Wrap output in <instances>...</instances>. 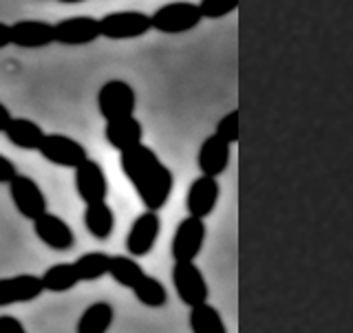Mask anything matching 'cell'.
Instances as JSON below:
<instances>
[{
  "label": "cell",
  "instance_id": "22",
  "mask_svg": "<svg viewBox=\"0 0 353 333\" xmlns=\"http://www.w3.org/2000/svg\"><path fill=\"white\" fill-rule=\"evenodd\" d=\"M42 281L47 292L53 294H62V292H69L80 281V274L75 270V263H58V265H51L47 268V272L42 274Z\"/></svg>",
  "mask_w": 353,
  "mask_h": 333
},
{
  "label": "cell",
  "instance_id": "7",
  "mask_svg": "<svg viewBox=\"0 0 353 333\" xmlns=\"http://www.w3.org/2000/svg\"><path fill=\"white\" fill-rule=\"evenodd\" d=\"M47 161L62 165V168H80V165L88 159L86 148L80 141L69 137V135H60V132H51V135L44 137L42 146L38 150Z\"/></svg>",
  "mask_w": 353,
  "mask_h": 333
},
{
  "label": "cell",
  "instance_id": "28",
  "mask_svg": "<svg viewBox=\"0 0 353 333\" xmlns=\"http://www.w3.org/2000/svg\"><path fill=\"white\" fill-rule=\"evenodd\" d=\"M0 333H27V329L20 323V318L3 314L0 316Z\"/></svg>",
  "mask_w": 353,
  "mask_h": 333
},
{
  "label": "cell",
  "instance_id": "15",
  "mask_svg": "<svg viewBox=\"0 0 353 333\" xmlns=\"http://www.w3.org/2000/svg\"><path fill=\"white\" fill-rule=\"evenodd\" d=\"M230 143L225 139H221L216 132L203 139L201 148H199L196 154V163H199V170L201 174L208 176H219L228 170L230 165Z\"/></svg>",
  "mask_w": 353,
  "mask_h": 333
},
{
  "label": "cell",
  "instance_id": "21",
  "mask_svg": "<svg viewBox=\"0 0 353 333\" xmlns=\"http://www.w3.org/2000/svg\"><path fill=\"white\" fill-rule=\"evenodd\" d=\"M192 333H228V327L221 318L219 309L210 303L190 307V316H188Z\"/></svg>",
  "mask_w": 353,
  "mask_h": 333
},
{
  "label": "cell",
  "instance_id": "10",
  "mask_svg": "<svg viewBox=\"0 0 353 333\" xmlns=\"http://www.w3.org/2000/svg\"><path fill=\"white\" fill-rule=\"evenodd\" d=\"M102 36V25L93 16H73L64 18L55 25V42L64 47H84Z\"/></svg>",
  "mask_w": 353,
  "mask_h": 333
},
{
  "label": "cell",
  "instance_id": "13",
  "mask_svg": "<svg viewBox=\"0 0 353 333\" xmlns=\"http://www.w3.org/2000/svg\"><path fill=\"white\" fill-rule=\"evenodd\" d=\"M221 188L216 176H208L201 174L199 179H194L188 188V196H185V208L188 214L196 216V219H205L214 212L216 201H219Z\"/></svg>",
  "mask_w": 353,
  "mask_h": 333
},
{
  "label": "cell",
  "instance_id": "30",
  "mask_svg": "<svg viewBox=\"0 0 353 333\" xmlns=\"http://www.w3.org/2000/svg\"><path fill=\"white\" fill-rule=\"evenodd\" d=\"M9 44H14V27L0 22V49H7Z\"/></svg>",
  "mask_w": 353,
  "mask_h": 333
},
{
  "label": "cell",
  "instance_id": "6",
  "mask_svg": "<svg viewBox=\"0 0 353 333\" xmlns=\"http://www.w3.org/2000/svg\"><path fill=\"white\" fill-rule=\"evenodd\" d=\"M172 283H174V292L183 305L196 307V305L208 303L210 290H208L205 276L194 263H174Z\"/></svg>",
  "mask_w": 353,
  "mask_h": 333
},
{
  "label": "cell",
  "instance_id": "1",
  "mask_svg": "<svg viewBox=\"0 0 353 333\" xmlns=\"http://www.w3.org/2000/svg\"><path fill=\"white\" fill-rule=\"evenodd\" d=\"M119 165L121 172L126 174V179L135 188V192L139 194L141 203L146 205V210L159 212L168 203L174 176L152 148L139 143V146L126 152H119Z\"/></svg>",
  "mask_w": 353,
  "mask_h": 333
},
{
  "label": "cell",
  "instance_id": "17",
  "mask_svg": "<svg viewBox=\"0 0 353 333\" xmlns=\"http://www.w3.org/2000/svg\"><path fill=\"white\" fill-rule=\"evenodd\" d=\"M104 137H106V141L115 150L126 152V150L135 148V146H139V143H141L143 126H141V121L135 115L113 119V121H106Z\"/></svg>",
  "mask_w": 353,
  "mask_h": 333
},
{
  "label": "cell",
  "instance_id": "11",
  "mask_svg": "<svg viewBox=\"0 0 353 333\" xmlns=\"http://www.w3.org/2000/svg\"><path fill=\"white\" fill-rule=\"evenodd\" d=\"M47 292L42 276L36 274H16L0 281V305H18V303H33L36 298Z\"/></svg>",
  "mask_w": 353,
  "mask_h": 333
},
{
  "label": "cell",
  "instance_id": "14",
  "mask_svg": "<svg viewBox=\"0 0 353 333\" xmlns=\"http://www.w3.org/2000/svg\"><path fill=\"white\" fill-rule=\"evenodd\" d=\"M33 232H36V236L44 245L55 252H66L75 245V232L64 219H60L53 212H47L33 221Z\"/></svg>",
  "mask_w": 353,
  "mask_h": 333
},
{
  "label": "cell",
  "instance_id": "31",
  "mask_svg": "<svg viewBox=\"0 0 353 333\" xmlns=\"http://www.w3.org/2000/svg\"><path fill=\"white\" fill-rule=\"evenodd\" d=\"M11 121H14V115L9 113V108H7L5 104H0V130L5 132Z\"/></svg>",
  "mask_w": 353,
  "mask_h": 333
},
{
  "label": "cell",
  "instance_id": "8",
  "mask_svg": "<svg viewBox=\"0 0 353 333\" xmlns=\"http://www.w3.org/2000/svg\"><path fill=\"white\" fill-rule=\"evenodd\" d=\"M9 194L18 212L29 221H36L42 214L49 212L47 196H44L42 188L27 174H18L16 179L9 183Z\"/></svg>",
  "mask_w": 353,
  "mask_h": 333
},
{
  "label": "cell",
  "instance_id": "20",
  "mask_svg": "<svg viewBox=\"0 0 353 333\" xmlns=\"http://www.w3.org/2000/svg\"><path fill=\"white\" fill-rule=\"evenodd\" d=\"M115 320V309L106 301H97L88 305L80 320H77V333H106Z\"/></svg>",
  "mask_w": 353,
  "mask_h": 333
},
{
  "label": "cell",
  "instance_id": "12",
  "mask_svg": "<svg viewBox=\"0 0 353 333\" xmlns=\"http://www.w3.org/2000/svg\"><path fill=\"white\" fill-rule=\"evenodd\" d=\"M75 190L86 205L106 201L108 179L102 165L93 159H86L80 168H75Z\"/></svg>",
  "mask_w": 353,
  "mask_h": 333
},
{
  "label": "cell",
  "instance_id": "23",
  "mask_svg": "<svg viewBox=\"0 0 353 333\" xmlns=\"http://www.w3.org/2000/svg\"><path fill=\"white\" fill-rule=\"evenodd\" d=\"M108 276L117 285L132 290V287H135L143 279V276H146V272H143V268L132 256H110Z\"/></svg>",
  "mask_w": 353,
  "mask_h": 333
},
{
  "label": "cell",
  "instance_id": "32",
  "mask_svg": "<svg viewBox=\"0 0 353 333\" xmlns=\"http://www.w3.org/2000/svg\"><path fill=\"white\" fill-rule=\"evenodd\" d=\"M64 5H75V3H84V0H60Z\"/></svg>",
  "mask_w": 353,
  "mask_h": 333
},
{
  "label": "cell",
  "instance_id": "29",
  "mask_svg": "<svg viewBox=\"0 0 353 333\" xmlns=\"http://www.w3.org/2000/svg\"><path fill=\"white\" fill-rule=\"evenodd\" d=\"M16 176H18V168H16V163L11 161L9 157H5V154H3V157H0V181L9 185L11 181L16 179Z\"/></svg>",
  "mask_w": 353,
  "mask_h": 333
},
{
  "label": "cell",
  "instance_id": "25",
  "mask_svg": "<svg viewBox=\"0 0 353 333\" xmlns=\"http://www.w3.org/2000/svg\"><path fill=\"white\" fill-rule=\"evenodd\" d=\"M132 294H135V298L141 305L152 307V309L165 307V303H168V292H165L161 281H157L154 276H148V274L132 287Z\"/></svg>",
  "mask_w": 353,
  "mask_h": 333
},
{
  "label": "cell",
  "instance_id": "5",
  "mask_svg": "<svg viewBox=\"0 0 353 333\" xmlns=\"http://www.w3.org/2000/svg\"><path fill=\"white\" fill-rule=\"evenodd\" d=\"M205 221L196 216H185L174 230L172 236V259L174 263H194L205 243Z\"/></svg>",
  "mask_w": 353,
  "mask_h": 333
},
{
  "label": "cell",
  "instance_id": "19",
  "mask_svg": "<svg viewBox=\"0 0 353 333\" xmlns=\"http://www.w3.org/2000/svg\"><path fill=\"white\" fill-rule=\"evenodd\" d=\"M84 225L91 232V236L97 241H106L110 239L115 230V212L106 201L91 203L84 210Z\"/></svg>",
  "mask_w": 353,
  "mask_h": 333
},
{
  "label": "cell",
  "instance_id": "27",
  "mask_svg": "<svg viewBox=\"0 0 353 333\" xmlns=\"http://www.w3.org/2000/svg\"><path fill=\"white\" fill-rule=\"evenodd\" d=\"M199 7H201L203 18L214 20V18H223L232 14V11L239 7V0H201Z\"/></svg>",
  "mask_w": 353,
  "mask_h": 333
},
{
  "label": "cell",
  "instance_id": "3",
  "mask_svg": "<svg viewBox=\"0 0 353 333\" xmlns=\"http://www.w3.org/2000/svg\"><path fill=\"white\" fill-rule=\"evenodd\" d=\"M135 88L124 80H108L97 93V108L106 121L135 115Z\"/></svg>",
  "mask_w": 353,
  "mask_h": 333
},
{
  "label": "cell",
  "instance_id": "9",
  "mask_svg": "<svg viewBox=\"0 0 353 333\" xmlns=\"http://www.w3.org/2000/svg\"><path fill=\"white\" fill-rule=\"evenodd\" d=\"M159 232H161V219L157 212L152 210H146L141 212L132 225L128 230V236H126V250L132 259H141L150 254V250L154 248V243L159 239Z\"/></svg>",
  "mask_w": 353,
  "mask_h": 333
},
{
  "label": "cell",
  "instance_id": "2",
  "mask_svg": "<svg viewBox=\"0 0 353 333\" xmlns=\"http://www.w3.org/2000/svg\"><path fill=\"white\" fill-rule=\"evenodd\" d=\"M203 14L201 7L194 3H188V0H174L159 7L152 14V29L161 31V33H185L199 27Z\"/></svg>",
  "mask_w": 353,
  "mask_h": 333
},
{
  "label": "cell",
  "instance_id": "26",
  "mask_svg": "<svg viewBox=\"0 0 353 333\" xmlns=\"http://www.w3.org/2000/svg\"><path fill=\"white\" fill-rule=\"evenodd\" d=\"M214 132L228 143H236L239 141V110L234 108V110H230L228 115L221 117Z\"/></svg>",
  "mask_w": 353,
  "mask_h": 333
},
{
  "label": "cell",
  "instance_id": "18",
  "mask_svg": "<svg viewBox=\"0 0 353 333\" xmlns=\"http://www.w3.org/2000/svg\"><path fill=\"white\" fill-rule=\"evenodd\" d=\"M3 135L14 143L16 148H22V150H40L44 137H47V132H44L36 121L33 119H27V117H14V121L7 126V130Z\"/></svg>",
  "mask_w": 353,
  "mask_h": 333
},
{
  "label": "cell",
  "instance_id": "4",
  "mask_svg": "<svg viewBox=\"0 0 353 333\" xmlns=\"http://www.w3.org/2000/svg\"><path fill=\"white\" fill-rule=\"evenodd\" d=\"M102 25V36L108 40H130L146 36L152 29V16L143 11H113L99 18Z\"/></svg>",
  "mask_w": 353,
  "mask_h": 333
},
{
  "label": "cell",
  "instance_id": "16",
  "mask_svg": "<svg viewBox=\"0 0 353 333\" xmlns=\"http://www.w3.org/2000/svg\"><path fill=\"white\" fill-rule=\"evenodd\" d=\"M14 44L20 49H44L55 42V25L44 20L14 22Z\"/></svg>",
  "mask_w": 353,
  "mask_h": 333
},
{
  "label": "cell",
  "instance_id": "24",
  "mask_svg": "<svg viewBox=\"0 0 353 333\" xmlns=\"http://www.w3.org/2000/svg\"><path fill=\"white\" fill-rule=\"evenodd\" d=\"M75 263V270L80 274V281L82 283H91L106 276L110 272V256L104 252H88L82 254L80 259L73 261Z\"/></svg>",
  "mask_w": 353,
  "mask_h": 333
}]
</instances>
